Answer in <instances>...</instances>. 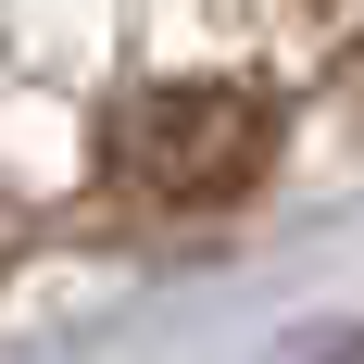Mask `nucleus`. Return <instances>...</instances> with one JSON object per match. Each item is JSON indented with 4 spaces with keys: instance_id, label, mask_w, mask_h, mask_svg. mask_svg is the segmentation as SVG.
<instances>
[{
    "instance_id": "1",
    "label": "nucleus",
    "mask_w": 364,
    "mask_h": 364,
    "mask_svg": "<svg viewBox=\"0 0 364 364\" xmlns=\"http://www.w3.org/2000/svg\"><path fill=\"white\" fill-rule=\"evenodd\" d=\"M264 151H277V101L239 88V75L139 88V101H113V126H101V188L139 201V214H226V201H252Z\"/></svg>"
}]
</instances>
